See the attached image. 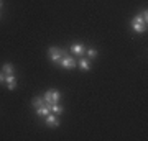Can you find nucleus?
<instances>
[{
    "instance_id": "1",
    "label": "nucleus",
    "mask_w": 148,
    "mask_h": 141,
    "mask_svg": "<svg viewBox=\"0 0 148 141\" xmlns=\"http://www.w3.org/2000/svg\"><path fill=\"white\" fill-rule=\"evenodd\" d=\"M58 64L61 66V67H64V69H74V67H77V61H76L71 54H68V52H66L61 59H59Z\"/></svg>"
},
{
    "instance_id": "2",
    "label": "nucleus",
    "mask_w": 148,
    "mask_h": 141,
    "mask_svg": "<svg viewBox=\"0 0 148 141\" xmlns=\"http://www.w3.org/2000/svg\"><path fill=\"white\" fill-rule=\"evenodd\" d=\"M64 54H66V51L61 49V48L53 46V48H49V49H48V58L51 59L53 63H59V59L63 58Z\"/></svg>"
},
{
    "instance_id": "3",
    "label": "nucleus",
    "mask_w": 148,
    "mask_h": 141,
    "mask_svg": "<svg viewBox=\"0 0 148 141\" xmlns=\"http://www.w3.org/2000/svg\"><path fill=\"white\" fill-rule=\"evenodd\" d=\"M43 99H45V102H48V104H59V99H61V94H59L58 90H46L45 92V95H43Z\"/></svg>"
},
{
    "instance_id": "4",
    "label": "nucleus",
    "mask_w": 148,
    "mask_h": 141,
    "mask_svg": "<svg viewBox=\"0 0 148 141\" xmlns=\"http://www.w3.org/2000/svg\"><path fill=\"white\" fill-rule=\"evenodd\" d=\"M71 52H73L74 56H84L86 54L84 44H81V43H74L73 46H71Z\"/></svg>"
},
{
    "instance_id": "5",
    "label": "nucleus",
    "mask_w": 148,
    "mask_h": 141,
    "mask_svg": "<svg viewBox=\"0 0 148 141\" xmlns=\"http://www.w3.org/2000/svg\"><path fill=\"white\" fill-rule=\"evenodd\" d=\"M36 110V115L38 116H46L48 113H51V104H45L43 107H38V108H35Z\"/></svg>"
},
{
    "instance_id": "6",
    "label": "nucleus",
    "mask_w": 148,
    "mask_h": 141,
    "mask_svg": "<svg viewBox=\"0 0 148 141\" xmlns=\"http://www.w3.org/2000/svg\"><path fill=\"white\" fill-rule=\"evenodd\" d=\"M45 118H46V120H45V121H46V125H48V126H51V128H56V126L59 125V120L53 115V113H48Z\"/></svg>"
},
{
    "instance_id": "7",
    "label": "nucleus",
    "mask_w": 148,
    "mask_h": 141,
    "mask_svg": "<svg viewBox=\"0 0 148 141\" xmlns=\"http://www.w3.org/2000/svg\"><path fill=\"white\" fill-rule=\"evenodd\" d=\"M77 67L81 71H89L90 69V59L89 58H81L79 63H77Z\"/></svg>"
},
{
    "instance_id": "8",
    "label": "nucleus",
    "mask_w": 148,
    "mask_h": 141,
    "mask_svg": "<svg viewBox=\"0 0 148 141\" xmlns=\"http://www.w3.org/2000/svg\"><path fill=\"white\" fill-rule=\"evenodd\" d=\"M132 30L137 33H145L147 31V25H142V23H137V21H132Z\"/></svg>"
},
{
    "instance_id": "9",
    "label": "nucleus",
    "mask_w": 148,
    "mask_h": 141,
    "mask_svg": "<svg viewBox=\"0 0 148 141\" xmlns=\"http://www.w3.org/2000/svg\"><path fill=\"white\" fill-rule=\"evenodd\" d=\"M2 71H3V74H13L15 72V66L13 64H10V63H5L3 64V67H2Z\"/></svg>"
},
{
    "instance_id": "10",
    "label": "nucleus",
    "mask_w": 148,
    "mask_h": 141,
    "mask_svg": "<svg viewBox=\"0 0 148 141\" xmlns=\"http://www.w3.org/2000/svg\"><path fill=\"white\" fill-rule=\"evenodd\" d=\"M45 104H46V102H45V99H43V97H35V99L32 100V105H33V108H38V107H43Z\"/></svg>"
},
{
    "instance_id": "11",
    "label": "nucleus",
    "mask_w": 148,
    "mask_h": 141,
    "mask_svg": "<svg viewBox=\"0 0 148 141\" xmlns=\"http://www.w3.org/2000/svg\"><path fill=\"white\" fill-rule=\"evenodd\" d=\"M64 112V108L59 104H51V113H56V115H61Z\"/></svg>"
},
{
    "instance_id": "12",
    "label": "nucleus",
    "mask_w": 148,
    "mask_h": 141,
    "mask_svg": "<svg viewBox=\"0 0 148 141\" xmlns=\"http://www.w3.org/2000/svg\"><path fill=\"white\" fill-rule=\"evenodd\" d=\"M5 84H7V85H8V84H16L15 76H13V74H7V76H5Z\"/></svg>"
},
{
    "instance_id": "13",
    "label": "nucleus",
    "mask_w": 148,
    "mask_h": 141,
    "mask_svg": "<svg viewBox=\"0 0 148 141\" xmlns=\"http://www.w3.org/2000/svg\"><path fill=\"white\" fill-rule=\"evenodd\" d=\"M86 54H87V58H89V59H94L95 56H97V51L90 48V49H86Z\"/></svg>"
},
{
    "instance_id": "14",
    "label": "nucleus",
    "mask_w": 148,
    "mask_h": 141,
    "mask_svg": "<svg viewBox=\"0 0 148 141\" xmlns=\"http://www.w3.org/2000/svg\"><path fill=\"white\" fill-rule=\"evenodd\" d=\"M7 87H8V90H15L16 89V84H8Z\"/></svg>"
},
{
    "instance_id": "15",
    "label": "nucleus",
    "mask_w": 148,
    "mask_h": 141,
    "mask_svg": "<svg viewBox=\"0 0 148 141\" xmlns=\"http://www.w3.org/2000/svg\"><path fill=\"white\" fill-rule=\"evenodd\" d=\"M0 82H5V76H3L2 72H0Z\"/></svg>"
},
{
    "instance_id": "16",
    "label": "nucleus",
    "mask_w": 148,
    "mask_h": 141,
    "mask_svg": "<svg viewBox=\"0 0 148 141\" xmlns=\"http://www.w3.org/2000/svg\"><path fill=\"white\" fill-rule=\"evenodd\" d=\"M2 7H3V0H0V8H2Z\"/></svg>"
},
{
    "instance_id": "17",
    "label": "nucleus",
    "mask_w": 148,
    "mask_h": 141,
    "mask_svg": "<svg viewBox=\"0 0 148 141\" xmlns=\"http://www.w3.org/2000/svg\"><path fill=\"white\" fill-rule=\"evenodd\" d=\"M0 18H2V13H0Z\"/></svg>"
}]
</instances>
